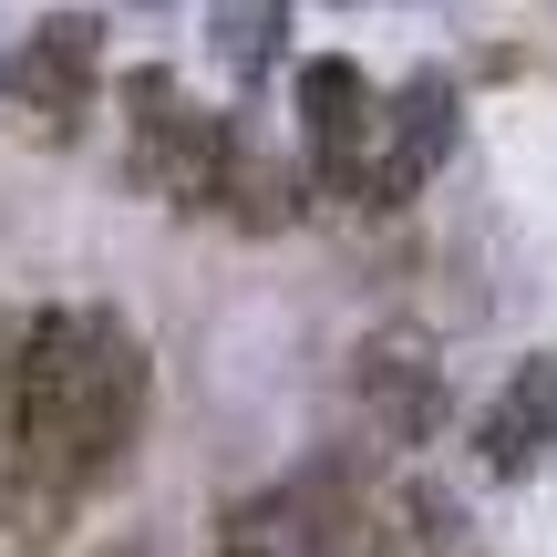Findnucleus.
<instances>
[{"mask_svg":"<svg viewBox=\"0 0 557 557\" xmlns=\"http://www.w3.org/2000/svg\"><path fill=\"white\" fill-rule=\"evenodd\" d=\"M444 156H455V83H444V73H413V83H403V103L382 114V135H372L361 207H403Z\"/></svg>","mask_w":557,"mask_h":557,"instance_id":"5","label":"nucleus"},{"mask_svg":"<svg viewBox=\"0 0 557 557\" xmlns=\"http://www.w3.org/2000/svg\"><path fill=\"white\" fill-rule=\"evenodd\" d=\"M103 557H156V547H145V537H124V547H103Z\"/></svg>","mask_w":557,"mask_h":557,"instance_id":"12","label":"nucleus"},{"mask_svg":"<svg viewBox=\"0 0 557 557\" xmlns=\"http://www.w3.org/2000/svg\"><path fill=\"white\" fill-rule=\"evenodd\" d=\"M145 423V351L114 310H41L21 320V372H11V444L52 485H94L124 465Z\"/></svg>","mask_w":557,"mask_h":557,"instance_id":"1","label":"nucleus"},{"mask_svg":"<svg viewBox=\"0 0 557 557\" xmlns=\"http://www.w3.org/2000/svg\"><path fill=\"white\" fill-rule=\"evenodd\" d=\"M361 557H455V506H444V485L403 475L382 506H361Z\"/></svg>","mask_w":557,"mask_h":557,"instance_id":"9","label":"nucleus"},{"mask_svg":"<svg viewBox=\"0 0 557 557\" xmlns=\"http://www.w3.org/2000/svg\"><path fill=\"white\" fill-rule=\"evenodd\" d=\"M218 557H361V506L341 496L331 475L269 485V496L227 506V527H218Z\"/></svg>","mask_w":557,"mask_h":557,"instance_id":"3","label":"nucleus"},{"mask_svg":"<svg viewBox=\"0 0 557 557\" xmlns=\"http://www.w3.org/2000/svg\"><path fill=\"white\" fill-rule=\"evenodd\" d=\"M475 444H485V465H496V475H527V465L557 444V351H527L517 372H506V393L485 403Z\"/></svg>","mask_w":557,"mask_h":557,"instance_id":"8","label":"nucleus"},{"mask_svg":"<svg viewBox=\"0 0 557 557\" xmlns=\"http://www.w3.org/2000/svg\"><path fill=\"white\" fill-rule=\"evenodd\" d=\"M299 135H310L320 186L361 197V165H372V135H382V94L361 83V62H341V52L299 62Z\"/></svg>","mask_w":557,"mask_h":557,"instance_id":"4","label":"nucleus"},{"mask_svg":"<svg viewBox=\"0 0 557 557\" xmlns=\"http://www.w3.org/2000/svg\"><path fill=\"white\" fill-rule=\"evenodd\" d=\"M62 506H73V485H52L41 465H11L0 475V557H41L62 537Z\"/></svg>","mask_w":557,"mask_h":557,"instance_id":"10","label":"nucleus"},{"mask_svg":"<svg viewBox=\"0 0 557 557\" xmlns=\"http://www.w3.org/2000/svg\"><path fill=\"white\" fill-rule=\"evenodd\" d=\"M135 176L156 186L165 207H227L238 135H227L218 114H197L165 73H145V83H135Z\"/></svg>","mask_w":557,"mask_h":557,"instance_id":"2","label":"nucleus"},{"mask_svg":"<svg viewBox=\"0 0 557 557\" xmlns=\"http://www.w3.org/2000/svg\"><path fill=\"white\" fill-rule=\"evenodd\" d=\"M361 413H372V434H382V444H423V434H434V413H444L434 341H413V331L361 341Z\"/></svg>","mask_w":557,"mask_h":557,"instance_id":"6","label":"nucleus"},{"mask_svg":"<svg viewBox=\"0 0 557 557\" xmlns=\"http://www.w3.org/2000/svg\"><path fill=\"white\" fill-rule=\"evenodd\" d=\"M278 21H289V0H207V32H218V62H227V73H269Z\"/></svg>","mask_w":557,"mask_h":557,"instance_id":"11","label":"nucleus"},{"mask_svg":"<svg viewBox=\"0 0 557 557\" xmlns=\"http://www.w3.org/2000/svg\"><path fill=\"white\" fill-rule=\"evenodd\" d=\"M11 94H21V114H41V135H73L83 103H94V21L83 11L41 21L11 62Z\"/></svg>","mask_w":557,"mask_h":557,"instance_id":"7","label":"nucleus"}]
</instances>
